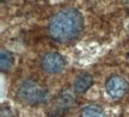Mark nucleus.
<instances>
[{"label":"nucleus","instance_id":"f257e3e1","mask_svg":"<svg viewBox=\"0 0 129 117\" xmlns=\"http://www.w3.org/2000/svg\"><path fill=\"white\" fill-rule=\"evenodd\" d=\"M84 30V17L75 9H64L51 18L49 33L56 42H71L80 36Z\"/></svg>","mask_w":129,"mask_h":117},{"label":"nucleus","instance_id":"f03ea898","mask_svg":"<svg viewBox=\"0 0 129 117\" xmlns=\"http://www.w3.org/2000/svg\"><path fill=\"white\" fill-rule=\"evenodd\" d=\"M17 94H18V98L23 103L29 104L31 106H36V105L46 103L49 97V93L46 87L31 79L25 80L20 85Z\"/></svg>","mask_w":129,"mask_h":117},{"label":"nucleus","instance_id":"7ed1b4c3","mask_svg":"<svg viewBox=\"0 0 129 117\" xmlns=\"http://www.w3.org/2000/svg\"><path fill=\"white\" fill-rule=\"evenodd\" d=\"M42 68L50 73V74H57L61 73L66 67V60L59 53H47L41 60Z\"/></svg>","mask_w":129,"mask_h":117},{"label":"nucleus","instance_id":"20e7f679","mask_svg":"<svg viewBox=\"0 0 129 117\" xmlns=\"http://www.w3.org/2000/svg\"><path fill=\"white\" fill-rule=\"evenodd\" d=\"M128 81L118 75L111 76L106 80L105 84V90L108 94L110 96L111 98L120 99L122 97H124V94L128 92Z\"/></svg>","mask_w":129,"mask_h":117},{"label":"nucleus","instance_id":"39448f33","mask_svg":"<svg viewBox=\"0 0 129 117\" xmlns=\"http://www.w3.org/2000/svg\"><path fill=\"white\" fill-rule=\"evenodd\" d=\"M75 103L74 96L71 92H63L61 93L53 104V108L50 109L49 117H62L66 111H68Z\"/></svg>","mask_w":129,"mask_h":117},{"label":"nucleus","instance_id":"423d86ee","mask_svg":"<svg viewBox=\"0 0 129 117\" xmlns=\"http://www.w3.org/2000/svg\"><path fill=\"white\" fill-rule=\"evenodd\" d=\"M93 84V76L90 73H81L77 76V79L73 84V89L77 93H85Z\"/></svg>","mask_w":129,"mask_h":117},{"label":"nucleus","instance_id":"0eeeda50","mask_svg":"<svg viewBox=\"0 0 129 117\" xmlns=\"http://www.w3.org/2000/svg\"><path fill=\"white\" fill-rule=\"evenodd\" d=\"M14 66V55L10 50L1 49L0 52V69L3 72H9Z\"/></svg>","mask_w":129,"mask_h":117},{"label":"nucleus","instance_id":"6e6552de","mask_svg":"<svg viewBox=\"0 0 129 117\" xmlns=\"http://www.w3.org/2000/svg\"><path fill=\"white\" fill-rule=\"evenodd\" d=\"M80 117H104L101 108L96 105H87L81 110Z\"/></svg>","mask_w":129,"mask_h":117},{"label":"nucleus","instance_id":"1a4fd4ad","mask_svg":"<svg viewBox=\"0 0 129 117\" xmlns=\"http://www.w3.org/2000/svg\"><path fill=\"white\" fill-rule=\"evenodd\" d=\"M0 117H14V113L12 112L9 108H1Z\"/></svg>","mask_w":129,"mask_h":117},{"label":"nucleus","instance_id":"9d476101","mask_svg":"<svg viewBox=\"0 0 129 117\" xmlns=\"http://www.w3.org/2000/svg\"><path fill=\"white\" fill-rule=\"evenodd\" d=\"M6 1H9V0H1V3H6Z\"/></svg>","mask_w":129,"mask_h":117}]
</instances>
